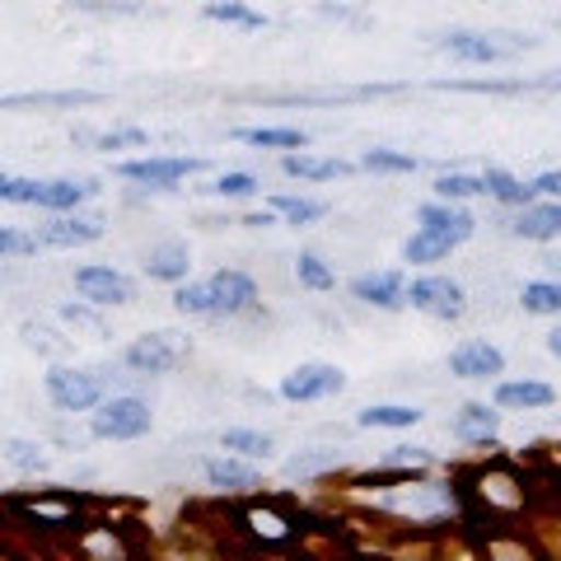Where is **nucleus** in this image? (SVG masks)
I'll return each instance as SVG.
<instances>
[{
    "mask_svg": "<svg viewBox=\"0 0 561 561\" xmlns=\"http://www.w3.org/2000/svg\"><path fill=\"white\" fill-rule=\"evenodd\" d=\"M416 421H421V408H412V402H375V408L356 412V426L365 431H412Z\"/></svg>",
    "mask_w": 561,
    "mask_h": 561,
    "instance_id": "21",
    "label": "nucleus"
},
{
    "mask_svg": "<svg viewBox=\"0 0 561 561\" xmlns=\"http://www.w3.org/2000/svg\"><path fill=\"white\" fill-rule=\"evenodd\" d=\"M103 94L94 90H61V94H0V108H90Z\"/></svg>",
    "mask_w": 561,
    "mask_h": 561,
    "instance_id": "22",
    "label": "nucleus"
},
{
    "mask_svg": "<svg viewBox=\"0 0 561 561\" xmlns=\"http://www.w3.org/2000/svg\"><path fill=\"white\" fill-rule=\"evenodd\" d=\"M140 267H146L150 280H169V286H179V280H187L192 272V253L183 239H154L146 257H140Z\"/></svg>",
    "mask_w": 561,
    "mask_h": 561,
    "instance_id": "12",
    "label": "nucleus"
},
{
    "mask_svg": "<svg viewBox=\"0 0 561 561\" xmlns=\"http://www.w3.org/2000/svg\"><path fill=\"white\" fill-rule=\"evenodd\" d=\"M496 431H501V412L486 408V402H468V408H459V416H454V435L468 445L496 440Z\"/></svg>",
    "mask_w": 561,
    "mask_h": 561,
    "instance_id": "18",
    "label": "nucleus"
},
{
    "mask_svg": "<svg viewBox=\"0 0 561 561\" xmlns=\"http://www.w3.org/2000/svg\"><path fill=\"white\" fill-rule=\"evenodd\" d=\"M210 192H216V197H230V202H243V197H257L262 179H257V173L234 169V173H220V179L210 183Z\"/></svg>",
    "mask_w": 561,
    "mask_h": 561,
    "instance_id": "33",
    "label": "nucleus"
},
{
    "mask_svg": "<svg viewBox=\"0 0 561 561\" xmlns=\"http://www.w3.org/2000/svg\"><path fill=\"white\" fill-rule=\"evenodd\" d=\"M243 225L249 230H267V225H276V210H253V216H243Z\"/></svg>",
    "mask_w": 561,
    "mask_h": 561,
    "instance_id": "44",
    "label": "nucleus"
},
{
    "mask_svg": "<svg viewBox=\"0 0 561 561\" xmlns=\"http://www.w3.org/2000/svg\"><path fill=\"white\" fill-rule=\"evenodd\" d=\"M206 20H216V24H234V28H267V14H257V10H249L243 0H206Z\"/></svg>",
    "mask_w": 561,
    "mask_h": 561,
    "instance_id": "28",
    "label": "nucleus"
},
{
    "mask_svg": "<svg viewBox=\"0 0 561 561\" xmlns=\"http://www.w3.org/2000/svg\"><path fill=\"white\" fill-rule=\"evenodd\" d=\"M28 253H38V239L14 230V225H0V257H28Z\"/></svg>",
    "mask_w": 561,
    "mask_h": 561,
    "instance_id": "40",
    "label": "nucleus"
},
{
    "mask_svg": "<svg viewBox=\"0 0 561 561\" xmlns=\"http://www.w3.org/2000/svg\"><path fill=\"white\" fill-rule=\"evenodd\" d=\"M449 375L454 379H496V375H505V356H501V346H491L486 337H468L449 351Z\"/></svg>",
    "mask_w": 561,
    "mask_h": 561,
    "instance_id": "10",
    "label": "nucleus"
},
{
    "mask_svg": "<svg viewBox=\"0 0 561 561\" xmlns=\"http://www.w3.org/2000/svg\"><path fill=\"white\" fill-rule=\"evenodd\" d=\"M454 249H459V243H454L449 234H435V230H421L416 225V234L402 243V257H408L412 267H431V262H445Z\"/></svg>",
    "mask_w": 561,
    "mask_h": 561,
    "instance_id": "24",
    "label": "nucleus"
},
{
    "mask_svg": "<svg viewBox=\"0 0 561 561\" xmlns=\"http://www.w3.org/2000/svg\"><path fill=\"white\" fill-rule=\"evenodd\" d=\"M0 459H5L14 472H24V478H43V472L51 468L47 449L38 440H5L0 445Z\"/></svg>",
    "mask_w": 561,
    "mask_h": 561,
    "instance_id": "26",
    "label": "nucleus"
},
{
    "mask_svg": "<svg viewBox=\"0 0 561 561\" xmlns=\"http://www.w3.org/2000/svg\"><path fill=\"white\" fill-rule=\"evenodd\" d=\"M38 249H80V243L103 239V220L99 216H76V210H51V220L33 230Z\"/></svg>",
    "mask_w": 561,
    "mask_h": 561,
    "instance_id": "8",
    "label": "nucleus"
},
{
    "mask_svg": "<svg viewBox=\"0 0 561 561\" xmlns=\"http://www.w3.org/2000/svg\"><path fill=\"white\" fill-rule=\"evenodd\" d=\"M534 192H538V197H552V202H561V169L538 173V179H534Z\"/></svg>",
    "mask_w": 561,
    "mask_h": 561,
    "instance_id": "43",
    "label": "nucleus"
},
{
    "mask_svg": "<svg viewBox=\"0 0 561 561\" xmlns=\"http://www.w3.org/2000/svg\"><path fill=\"white\" fill-rule=\"evenodd\" d=\"M519 305L529 313H561V280H529Z\"/></svg>",
    "mask_w": 561,
    "mask_h": 561,
    "instance_id": "32",
    "label": "nucleus"
},
{
    "mask_svg": "<svg viewBox=\"0 0 561 561\" xmlns=\"http://www.w3.org/2000/svg\"><path fill=\"white\" fill-rule=\"evenodd\" d=\"M38 179H20V173H0V202L10 206H38Z\"/></svg>",
    "mask_w": 561,
    "mask_h": 561,
    "instance_id": "36",
    "label": "nucleus"
},
{
    "mask_svg": "<svg viewBox=\"0 0 561 561\" xmlns=\"http://www.w3.org/2000/svg\"><path fill=\"white\" fill-rule=\"evenodd\" d=\"M206 290H210V313H225V319H239V313L257 305V280L239 267H220L206 280Z\"/></svg>",
    "mask_w": 561,
    "mask_h": 561,
    "instance_id": "9",
    "label": "nucleus"
},
{
    "mask_svg": "<svg viewBox=\"0 0 561 561\" xmlns=\"http://www.w3.org/2000/svg\"><path fill=\"white\" fill-rule=\"evenodd\" d=\"M61 319H66L70 328H90L94 337H108V323L99 319V313H94V305H90V300H80V305H61Z\"/></svg>",
    "mask_w": 561,
    "mask_h": 561,
    "instance_id": "39",
    "label": "nucleus"
},
{
    "mask_svg": "<svg viewBox=\"0 0 561 561\" xmlns=\"http://www.w3.org/2000/svg\"><path fill=\"white\" fill-rule=\"evenodd\" d=\"M187 360V342H179V332H146L122 351V365L136 375H173Z\"/></svg>",
    "mask_w": 561,
    "mask_h": 561,
    "instance_id": "4",
    "label": "nucleus"
},
{
    "mask_svg": "<svg viewBox=\"0 0 561 561\" xmlns=\"http://www.w3.org/2000/svg\"><path fill=\"white\" fill-rule=\"evenodd\" d=\"M206 482L216 491H253L262 486V472L253 459H206Z\"/></svg>",
    "mask_w": 561,
    "mask_h": 561,
    "instance_id": "19",
    "label": "nucleus"
},
{
    "mask_svg": "<svg viewBox=\"0 0 561 561\" xmlns=\"http://www.w3.org/2000/svg\"><path fill=\"white\" fill-rule=\"evenodd\" d=\"M154 426V412L146 398L136 393H117V398H103L94 416H90V435L94 440H113V445H127V440H140L150 435Z\"/></svg>",
    "mask_w": 561,
    "mask_h": 561,
    "instance_id": "1",
    "label": "nucleus"
},
{
    "mask_svg": "<svg viewBox=\"0 0 561 561\" xmlns=\"http://www.w3.org/2000/svg\"><path fill=\"white\" fill-rule=\"evenodd\" d=\"M76 295L90 300L94 309H113V305H131L136 286L127 272L108 267V262H90V267H76Z\"/></svg>",
    "mask_w": 561,
    "mask_h": 561,
    "instance_id": "6",
    "label": "nucleus"
},
{
    "mask_svg": "<svg viewBox=\"0 0 561 561\" xmlns=\"http://www.w3.org/2000/svg\"><path fill=\"white\" fill-rule=\"evenodd\" d=\"M351 295L370 309L398 313V309H408V276L402 272H360L356 280H351Z\"/></svg>",
    "mask_w": 561,
    "mask_h": 561,
    "instance_id": "11",
    "label": "nucleus"
},
{
    "mask_svg": "<svg viewBox=\"0 0 561 561\" xmlns=\"http://www.w3.org/2000/svg\"><path fill=\"white\" fill-rule=\"evenodd\" d=\"M202 169H206V160H197V154H150V160H122V164H113L117 179L154 187V192H169L173 183H183V179H192V173H202Z\"/></svg>",
    "mask_w": 561,
    "mask_h": 561,
    "instance_id": "3",
    "label": "nucleus"
},
{
    "mask_svg": "<svg viewBox=\"0 0 561 561\" xmlns=\"http://www.w3.org/2000/svg\"><path fill=\"white\" fill-rule=\"evenodd\" d=\"M342 389H346V375L323 360H305L280 379V398L286 402H323V398H337Z\"/></svg>",
    "mask_w": 561,
    "mask_h": 561,
    "instance_id": "7",
    "label": "nucleus"
},
{
    "mask_svg": "<svg viewBox=\"0 0 561 561\" xmlns=\"http://www.w3.org/2000/svg\"><path fill=\"white\" fill-rule=\"evenodd\" d=\"M173 309L192 313V319H206V313H210V290L192 286V280H179V286H173Z\"/></svg>",
    "mask_w": 561,
    "mask_h": 561,
    "instance_id": "37",
    "label": "nucleus"
},
{
    "mask_svg": "<svg viewBox=\"0 0 561 561\" xmlns=\"http://www.w3.org/2000/svg\"><path fill=\"white\" fill-rule=\"evenodd\" d=\"M272 210L286 216V225H313L328 216V202L319 197H272Z\"/></svg>",
    "mask_w": 561,
    "mask_h": 561,
    "instance_id": "30",
    "label": "nucleus"
},
{
    "mask_svg": "<svg viewBox=\"0 0 561 561\" xmlns=\"http://www.w3.org/2000/svg\"><path fill=\"white\" fill-rule=\"evenodd\" d=\"M557 393H552V383H542V379H505L496 383V408L505 412H538V408H552Z\"/></svg>",
    "mask_w": 561,
    "mask_h": 561,
    "instance_id": "16",
    "label": "nucleus"
},
{
    "mask_svg": "<svg viewBox=\"0 0 561 561\" xmlns=\"http://www.w3.org/2000/svg\"><path fill=\"white\" fill-rule=\"evenodd\" d=\"M360 169H370V173H416L421 160L416 154H398V150H365Z\"/></svg>",
    "mask_w": 561,
    "mask_h": 561,
    "instance_id": "34",
    "label": "nucleus"
},
{
    "mask_svg": "<svg viewBox=\"0 0 561 561\" xmlns=\"http://www.w3.org/2000/svg\"><path fill=\"white\" fill-rule=\"evenodd\" d=\"M43 389L51 398V408L76 416V412H94L103 398H108V383L99 370H80V365H47Z\"/></svg>",
    "mask_w": 561,
    "mask_h": 561,
    "instance_id": "2",
    "label": "nucleus"
},
{
    "mask_svg": "<svg viewBox=\"0 0 561 561\" xmlns=\"http://www.w3.org/2000/svg\"><path fill=\"white\" fill-rule=\"evenodd\" d=\"M431 454L421 445H393L389 454H383V468H426Z\"/></svg>",
    "mask_w": 561,
    "mask_h": 561,
    "instance_id": "42",
    "label": "nucleus"
},
{
    "mask_svg": "<svg viewBox=\"0 0 561 561\" xmlns=\"http://www.w3.org/2000/svg\"><path fill=\"white\" fill-rule=\"evenodd\" d=\"M76 140H84V146L94 150H127V146H150V131L140 127H117V131H76Z\"/></svg>",
    "mask_w": 561,
    "mask_h": 561,
    "instance_id": "29",
    "label": "nucleus"
},
{
    "mask_svg": "<svg viewBox=\"0 0 561 561\" xmlns=\"http://www.w3.org/2000/svg\"><path fill=\"white\" fill-rule=\"evenodd\" d=\"M20 332H24V342H28L33 351H43V356H66V351H70V342H51L57 332L43 328V323H24Z\"/></svg>",
    "mask_w": 561,
    "mask_h": 561,
    "instance_id": "41",
    "label": "nucleus"
},
{
    "mask_svg": "<svg viewBox=\"0 0 561 561\" xmlns=\"http://www.w3.org/2000/svg\"><path fill=\"white\" fill-rule=\"evenodd\" d=\"M280 169L290 173V179H309V183H328V179H346L356 164L346 160H323V154H309V150H286L280 154Z\"/></svg>",
    "mask_w": 561,
    "mask_h": 561,
    "instance_id": "17",
    "label": "nucleus"
},
{
    "mask_svg": "<svg viewBox=\"0 0 561 561\" xmlns=\"http://www.w3.org/2000/svg\"><path fill=\"white\" fill-rule=\"evenodd\" d=\"M337 463H342L337 449H328V454H295V459L286 463V472H290V478H313V472H328Z\"/></svg>",
    "mask_w": 561,
    "mask_h": 561,
    "instance_id": "38",
    "label": "nucleus"
},
{
    "mask_svg": "<svg viewBox=\"0 0 561 561\" xmlns=\"http://www.w3.org/2000/svg\"><path fill=\"white\" fill-rule=\"evenodd\" d=\"M99 192V183H76V179H47L38 187V210H80Z\"/></svg>",
    "mask_w": 561,
    "mask_h": 561,
    "instance_id": "20",
    "label": "nucleus"
},
{
    "mask_svg": "<svg viewBox=\"0 0 561 561\" xmlns=\"http://www.w3.org/2000/svg\"><path fill=\"white\" fill-rule=\"evenodd\" d=\"M234 140L257 146V150H305L309 131H300V127H239Z\"/></svg>",
    "mask_w": 561,
    "mask_h": 561,
    "instance_id": "23",
    "label": "nucleus"
},
{
    "mask_svg": "<svg viewBox=\"0 0 561 561\" xmlns=\"http://www.w3.org/2000/svg\"><path fill=\"white\" fill-rule=\"evenodd\" d=\"M220 445H225V449H234L239 459H253V463H257V459L267 463V459H272V449H276V440H272L267 431H249V426H230V431L220 435Z\"/></svg>",
    "mask_w": 561,
    "mask_h": 561,
    "instance_id": "27",
    "label": "nucleus"
},
{
    "mask_svg": "<svg viewBox=\"0 0 561 561\" xmlns=\"http://www.w3.org/2000/svg\"><path fill=\"white\" fill-rule=\"evenodd\" d=\"M482 187H486V197H496L501 206H529L538 197L534 183H519L511 169H496V164L482 173Z\"/></svg>",
    "mask_w": 561,
    "mask_h": 561,
    "instance_id": "25",
    "label": "nucleus"
},
{
    "mask_svg": "<svg viewBox=\"0 0 561 561\" xmlns=\"http://www.w3.org/2000/svg\"><path fill=\"white\" fill-rule=\"evenodd\" d=\"M435 47L449 51V57H459V61H472V66H491V61H501V57H511L515 51V47H501L496 38H486V33H468V28L440 33Z\"/></svg>",
    "mask_w": 561,
    "mask_h": 561,
    "instance_id": "15",
    "label": "nucleus"
},
{
    "mask_svg": "<svg viewBox=\"0 0 561 561\" xmlns=\"http://www.w3.org/2000/svg\"><path fill=\"white\" fill-rule=\"evenodd\" d=\"M408 305L421 309V313H431V319H440V323H454V319H463L468 313V295H463V286L454 276L431 272V276H416L408 286Z\"/></svg>",
    "mask_w": 561,
    "mask_h": 561,
    "instance_id": "5",
    "label": "nucleus"
},
{
    "mask_svg": "<svg viewBox=\"0 0 561 561\" xmlns=\"http://www.w3.org/2000/svg\"><path fill=\"white\" fill-rule=\"evenodd\" d=\"M482 179H472V173H440L435 179V197L445 202H468V197H482Z\"/></svg>",
    "mask_w": 561,
    "mask_h": 561,
    "instance_id": "35",
    "label": "nucleus"
},
{
    "mask_svg": "<svg viewBox=\"0 0 561 561\" xmlns=\"http://www.w3.org/2000/svg\"><path fill=\"white\" fill-rule=\"evenodd\" d=\"M416 225L421 230H435V234H449L454 243H463L472 239V230H478V220H472V210H463L459 202H445V197H435L416 210Z\"/></svg>",
    "mask_w": 561,
    "mask_h": 561,
    "instance_id": "13",
    "label": "nucleus"
},
{
    "mask_svg": "<svg viewBox=\"0 0 561 561\" xmlns=\"http://www.w3.org/2000/svg\"><path fill=\"white\" fill-rule=\"evenodd\" d=\"M295 276H300L305 290H337V272H332L319 253H300V257H295Z\"/></svg>",
    "mask_w": 561,
    "mask_h": 561,
    "instance_id": "31",
    "label": "nucleus"
},
{
    "mask_svg": "<svg viewBox=\"0 0 561 561\" xmlns=\"http://www.w3.org/2000/svg\"><path fill=\"white\" fill-rule=\"evenodd\" d=\"M548 351H552V356H561V328L548 332Z\"/></svg>",
    "mask_w": 561,
    "mask_h": 561,
    "instance_id": "45",
    "label": "nucleus"
},
{
    "mask_svg": "<svg viewBox=\"0 0 561 561\" xmlns=\"http://www.w3.org/2000/svg\"><path fill=\"white\" fill-rule=\"evenodd\" d=\"M511 230H515L519 239H534V243L557 239V234H561V202H552V197H534L529 206H515Z\"/></svg>",
    "mask_w": 561,
    "mask_h": 561,
    "instance_id": "14",
    "label": "nucleus"
}]
</instances>
